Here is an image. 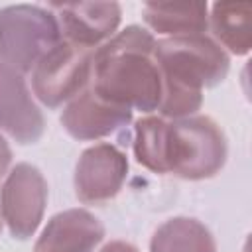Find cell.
<instances>
[{
    "instance_id": "17",
    "label": "cell",
    "mask_w": 252,
    "mask_h": 252,
    "mask_svg": "<svg viewBox=\"0 0 252 252\" xmlns=\"http://www.w3.org/2000/svg\"><path fill=\"white\" fill-rule=\"evenodd\" d=\"M100 252H140V250L126 240H110L100 248Z\"/></svg>"
},
{
    "instance_id": "1",
    "label": "cell",
    "mask_w": 252,
    "mask_h": 252,
    "mask_svg": "<svg viewBox=\"0 0 252 252\" xmlns=\"http://www.w3.org/2000/svg\"><path fill=\"white\" fill-rule=\"evenodd\" d=\"M154 47V33L142 26L116 32L94 51L91 89L104 100L130 110H158L161 73Z\"/></svg>"
},
{
    "instance_id": "5",
    "label": "cell",
    "mask_w": 252,
    "mask_h": 252,
    "mask_svg": "<svg viewBox=\"0 0 252 252\" xmlns=\"http://www.w3.org/2000/svg\"><path fill=\"white\" fill-rule=\"evenodd\" d=\"M94 51L63 39L43 55L32 71V89L37 100L47 108H59L83 93L91 83Z\"/></svg>"
},
{
    "instance_id": "16",
    "label": "cell",
    "mask_w": 252,
    "mask_h": 252,
    "mask_svg": "<svg viewBox=\"0 0 252 252\" xmlns=\"http://www.w3.org/2000/svg\"><path fill=\"white\" fill-rule=\"evenodd\" d=\"M10 163H12V148L6 142V138L0 134V181L8 175Z\"/></svg>"
},
{
    "instance_id": "12",
    "label": "cell",
    "mask_w": 252,
    "mask_h": 252,
    "mask_svg": "<svg viewBox=\"0 0 252 252\" xmlns=\"http://www.w3.org/2000/svg\"><path fill=\"white\" fill-rule=\"evenodd\" d=\"M146 26L167 37L203 35L209 28L207 2H173L158 4L150 2L142 10Z\"/></svg>"
},
{
    "instance_id": "11",
    "label": "cell",
    "mask_w": 252,
    "mask_h": 252,
    "mask_svg": "<svg viewBox=\"0 0 252 252\" xmlns=\"http://www.w3.org/2000/svg\"><path fill=\"white\" fill-rule=\"evenodd\" d=\"M104 238V224L87 209H67L53 215L33 252H94Z\"/></svg>"
},
{
    "instance_id": "8",
    "label": "cell",
    "mask_w": 252,
    "mask_h": 252,
    "mask_svg": "<svg viewBox=\"0 0 252 252\" xmlns=\"http://www.w3.org/2000/svg\"><path fill=\"white\" fill-rule=\"evenodd\" d=\"M47 8L55 14L63 39L89 49L106 43L116 33L122 20L118 2H53Z\"/></svg>"
},
{
    "instance_id": "10",
    "label": "cell",
    "mask_w": 252,
    "mask_h": 252,
    "mask_svg": "<svg viewBox=\"0 0 252 252\" xmlns=\"http://www.w3.org/2000/svg\"><path fill=\"white\" fill-rule=\"evenodd\" d=\"M132 122V110L98 96L91 87L67 102L61 112V126L65 132L79 140L91 142L106 138Z\"/></svg>"
},
{
    "instance_id": "2",
    "label": "cell",
    "mask_w": 252,
    "mask_h": 252,
    "mask_svg": "<svg viewBox=\"0 0 252 252\" xmlns=\"http://www.w3.org/2000/svg\"><path fill=\"white\" fill-rule=\"evenodd\" d=\"M154 55L161 73V118H187L203 104V89L222 83L230 69L228 53L209 35L156 39Z\"/></svg>"
},
{
    "instance_id": "13",
    "label": "cell",
    "mask_w": 252,
    "mask_h": 252,
    "mask_svg": "<svg viewBox=\"0 0 252 252\" xmlns=\"http://www.w3.org/2000/svg\"><path fill=\"white\" fill-rule=\"evenodd\" d=\"M248 2H217L211 8L209 24L215 41L232 55H248L252 47Z\"/></svg>"
},
{
    "instance_id": "7",
    "label": "cell",
    "mask_w": 252,
    "mask_h": 252,
    "mask_svg": "<svg viewBox=\"0 0 252 252\" xmlns=\"http://www.w3.org/2000/svg\"><path fill=\"white\" fill-rule=\"evenodd\" d=\"M128 175V158L112 144H94L87 148L73 175L75 195L85 205H100L114 199Z\"/></svg>"
},
{
    "instance_id": "14",
    "label": "cell",
    "mask_w": 252,
    "mask_h": 252,
    "mask_svg": "<svg viewBox=\"0 0 252 252\" xmlns=\"http://www.w3.org/2000/svg\"><path fill=\"white\" fill-rule=\"evenodd\" d=\"M150 252H217L211 230L191 217H173L158 226Z\"/></svg>"
},
{
    "instance_id": "15",
    "label": "cell",
    "mask_w": 252,
    "mask_h": 252,
    "mask_svg": "<svg viewBox=\"0 0 252 252\" xmlns=\"http://www.w3.org/2000/svg\"><path fill=\"white\" fill-rule=\"evenodd\" d=\"M134 158L154 173H169V122L144 116L134 124Z\"/></svg>"
},
{
    "instance_id": "3",
    "label": "cell",
    "mask_w": 252,
    "mask_h": 252,
    "mask_svg": "<svg viewBox=\"0 0 252 252\" xmlns=\"http://www.w3.org/2000/svg\"><path fill=\"white\" fill-rule=\"evenodd\" d=\"M63 33L49 8L16 4L0 8V63L18 73H32Z\"/></svg>"
},
{
    "instance_id": "6",
    "label": "cell",
    "mask_w": 252,
    "mask_h": 252,
    "mask_svg": "<svg viewBox=\"0 0 252 252\" xmlns=\"http://www.w3.org/2000/svg\"><path fill=\"white\" fill-rule=\"evenodd\" d=\"M47 205V181L32 163H18L0 189V215L10 234L28 240L41 224Z\"/></svg>"
},
{
    "instance_id": "18",
    "label": "cell",
    "mask_w": 252,
    "mask_h": 252,
    "mask_svg": "<svg viewBox=\"0 0 252 252\" xmlns=\"http://www.w3.org/2000/svg\"><path fill=\"white\" fill-rule=\"evenodd\" d=\"M0 230H2V215H0Z\"/></svg>"
},
{
    "instance_id": "4",
    "label": "cell",
    "mask_w": 252,
    "mask_h": 252,
    "mask_svg": "<svg viewBox=\"0 0 252 252\" xmlns=\"http://www.w3.org/2000/svg\"><path fill=\"white\" fill-rule=\"evenodd\" d=\"M226 138L209 116H187L169 122V173L201 181L215 177L226 161Z\"/></svg>"
},
{
    "instance_id": "9",
    "label": "cell",
    "mask_w": 252,
    "mask_h": 252,
    "mask_svg": "<svg viewBox=\"0 0 252 252\" xmlns=\"http://www.w3.org/2000/svg\"><path fill=\"white\" fill-rule=\"evenodd\" d=\"M0 130L22 146L39 142L45 132V118L24 75L4 63H0Z\"/></svg>"
}]
</instances>
